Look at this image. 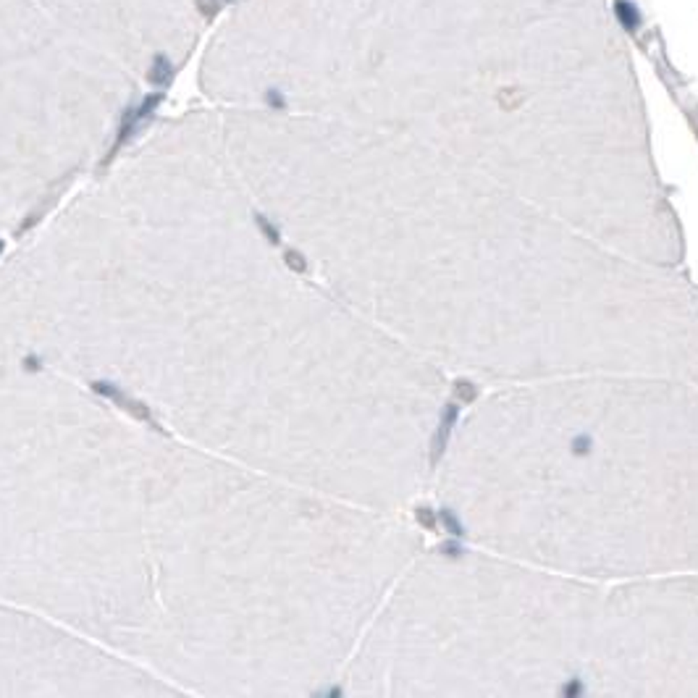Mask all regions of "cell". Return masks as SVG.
<instances>
[{"label":"cell","instance_id":"6da1fadb","mask_svg":"<svg viewBox=\"0 0 698 698\" xmlns=\"http://www.w3.org/2000/svg\"><path fill=\"white\" fill-rule=\"evenodd\" d=\"M289 237L336 297L470 381L657 373L698 383V284L486 176L342 124Z\"/></svg>","mask_w":698,"mask_h":698},{"label":"cell","instance_id":"7a4b0ae2","mask_svg":"<svg viewBox=\"0 0 698 698\" xmlns=\"http://www.w3.org/2000/svg\"><path fill=\"white\" fill-rule=\"evenodd\" d=\"M431 491L457 541L591 580L698 572V383L575 373L488 386Z\"/></svg>","mask_w":698,"mask_h":698},{"label":"cell","instance_id":"3957f363","mask_svg":"<svg viewBox=\"0 0 698 698\" xmlns=\"http://www.w3.org/2000/svg\"><path fill=\"white\" fill-rule=\"evenodd\" d=\"M342 680L389 698H698V572L591 580L423 546Z\"/></svg>","mask_w":698,"mask_h":698},{"label":"cell","instance_id":"277c9868","mask_svg":"<svg viewBox=\"0 0 698 698\" xmlns=\"http://www.w3.org/2000/svg\"><path fill=\"white\" fill-rule=\"evenodd\" d=\"M173 77H176V68H173V64L168 61V55L158 53L153 58L150 68H147V81L155 84V87H168L173 81Z\"/></svg>","mask_w":698,"mask_h":698},{"label":"cell","instance_id":"5b68a950","mask_svg":"<svg viewBox=\"0 0 698 698\" xmlns=\"http://www.w3.org/2000/svg\"><path fill=\"white\" fill-rule=\"evenodd\" d=\"M195 6H197L200 16H202L205 21H213V19L226 8L224 0H195Z\"/></svg>","mask_w":698,"mask_h":698}]
</instances>
